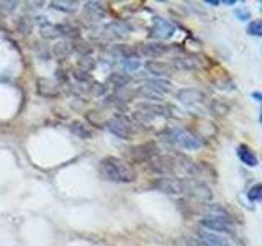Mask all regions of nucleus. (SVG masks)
I'll use <instances>...</instances> for the list:
<instances>
[{
  "mask_svg": "<svg viewBox=\"0 0 262 246\" xmlns=\"http://www.w3.org/2000/svg\"><path fill=\"white\" fill-rule=\"evenodd\" d=\"M41 33H43V36H45V38H48V40H51V38H58L59 36V33H58V28H56V25H45V27L41 28Z\"/></svg>",
  "mask_w": 262,
  "mask_h": 246,
  "instance_id": "27",
  "label": "nucleus"
},
{
  "mask_svg": "<svg viewBox=\"0 0 262 246\" xmlns=\"http://www.w3.org/2000/svg\"><path fill=\"white\" fill-rule=\"evenodd\" d=\"M145 67L149 74H154V76H167V74H171V66L166 63H159V61H148Z\"/></svg>",
  "mask_w": 262,
  "mask_h": 246,
  "instance_id": "15",
  "label": "nucleus"
},
{
  "mask_svg": "<svg viewBox=\"0 0 262 246\" xmlns=\"http://www.w3.org/2000/svg\"><path fill=\"white\" fill-rule=\"evenodd\" d=\"M174 32H176V27H174L171 22H167V20H164V18H159V17H156L153 20L151 36H154V38L167 40L174 35Z\"/></svg>",
  "mask_w": 262,
  "mask_h": 246,
  "instance_id": "5",
  "label": "nucleus"
},
{
  "mask_svg": "<svg viewBox=\"0 0 262 246\" xmlns=\"http://www.w3.org/2000/svg\"><path fill=\"white\" fill-rule=\"evenodd\" d=\"M259 120H260V123H262V112H260V115H259Z\"/></svg>",
  "mask_w": 262,
  "mask_h": 246,
  "instance_id": "36",
  "label": "nucleus"
},
{
  "mask_svg": "<svg viewBox=\"0 0 262 246\" xmlns=\"http://www.w3.org/2000/svg\"><path fill=\"white\" fill-rule=\"evenodd\" d=\"M198 239H200V243L203 246H233L226 238H223L221 235H216V233H211L208 230L198 231Z\"/></svg>",
  "mask_w": 262,
  "mask_h": 246,
  "instance_id": "6",
  "label": "nucleus"
},
{
  "mask_svg": "<svg viewBox=\"0 0 262 246\" xmlns=\"http://www.w3.org/2000/svg\"><path fill=\"white\" fill-rule=\"evenodd\" d=\"M164 140H167L174 146L182 148L187 151H195L202 148V140L197 138L195 135H192L190 132L184 130V128H171L164 133Z\"/></svg>",
  "mask_w": 262,
  "mask_h": 246,
  "instance_id": "2",
  "label": "nucleus"
},
{
  "mask_svg": "<svg viewBox=\"0 0 262 246\" xmlns=\"http://www.w3.org/2000/svg\"><path fill=\"white\" fill-rule=\"evenodd\" d=\"M58 28V33L59 36H69V38H79V30L72 25H67V23H62V25H56Z\"/></svg>",
  "mask_w": 262,
  "mask_h": 246,
  "instance_id": "19",
  "label": "nucleus"
},
{
  "mask_svg": "<svg viewBox=\"0 0 262 246\" xmlns=\"http://www.w3.org/2000/svg\"><path fill=\"white\" fill-rule=\"evenodd\" d=\"M246 32L252 36H262V20H254L247 25Z\"/></svg>",
  "mask_w": 262,
  "mask_h": 246,
  "instance_id": "26",
  "label": "nucleus"
},
{
  "mask_svg": "<svg viewBox=\"0 0 262 246\" xmlns=\"http://www.w3.org/2000/svg\"><path fill=\"white\" fill-rule=\"evenodd\" d=\"M84 12H85V17L90 18L93 22H100L107 17V10L102 4L98 2H87L84 5Z\"/></svg>",
  "mask_w": 262,
  "mask_h": 246,
  "instance_id": "7",
  "label": "nucleus"
},
{
  "mask_svg": "<svg viewBox=\"0 0 262 246\" xmlns=\"http://www.w3.org/2000/svg\"><path fill=\"white\" fill-rule=\"evenodd\" d=\"M90 87H92L93 95H102V94H105V90H107V87H105L103 84H93V85H90Z\"/></svg>",
  "mask_w": 262,
  "mask_h": 246,
  "instance_id": "31",
  "label": "nucleus"
},
{
  "mask_svg": "<svg viewBox=\"0 0 262 246\" xmlns=\"http://www.w3.org/2000/svg\"><path fill=\"white\" fill-rule=\"evenodd\" d=\"M17 2H0V10L5 12V14H12L17 9Z\"/></svg>",
  "mask_w": 262,
  "mask_h": 246,
  "instance_id": "30",
  "label": "nucleus"
},
{
  "mask_svg": "<svg viewBox=\"0 0 262 246\" xmlns=\"http://www.w3.org/2000/svg\"><path fill=\"white\" fill-rule=\"evenodd\" d=\"M107 81L110 84H113L115 87H126V85L131 82V77L126 72H111Z\"/></svg>",
  "mask_w": 262,
  "mask_h": 246,
  "instance_id": "18",
  "label": "nucleus"
},
{
  "mask_svg": "<svg viewBox=\"0 0 262 246\" xmlns=\"http://www.w3.org/2000/svg\"><path fill=\"white\" fill-rule=\"evenodd\" d=\"M38 94L43 97H56L59 94V89L53 81H48V79H40L38 81Z\"/></svg>",
  "mask_w": 262,
  "mask_h": 246,
  "instance_id": "14",
  "label": "nucleus"
},
{
  "mask_svg": "<svg viewBox=\"0 0 262 246\" xmlns=\"http://www.w3.org/2000/svg\"><path fill=\"white\" fill-rule=\"evenodd\" d=\"M111 54H115V56H120L123 59H128V58H133L135 48L124 46V45H116V46L111 48Z\"/></svg>",
  "mask_w": 262,
  "mask_h": 246,
  "instance_id": "21",
  "label": "nucleus"
},
{
  "mask_svg": "<svg viewBox=\"0 0 262 246\" xmlns=\"http://www.w3.org/2000/svg\"><path fill=\"white\" fill-rule=\"evenodd\" d=\"M77 66L80 67V71L90 72L93 67H95V61H93L90 56H80V59L77 61Z\"/></svg>",
  "mask_w": 262,
  "mask_h": 246,
  "instance_id": "25",
  "label": "nucleus"
},
{
  "mask_svg": "<svg viewBox=\"0 0 262 246\" xmlns=\"http://www.w3.org/2000/svg\"><path fill=\"white\" fill-rule=\"evenodd\" d=\"M123 66H124V69H126V72H135L136 69H140V59H136V58H128V59H124L123 61Z\"/></svg>",
  "mask_w": 262,
  "mask_h": 246,
  "instance_id": "28",
  "label": "nucleus"
},
{
  "mask_svg": "<svg viewBox=\"0 0 262 246\" xmlns=\"http://www.w3.org/2000/svg\"><path fill=\"white\" fill-rule=\"evenodd\" d=\"M252 98H255L257 102H262V94L260 92H252Z\"/></svg>",
  "mask_w": 262,
  "mask_h": 246,
  "instance_id": "34",
  "label": "nucleus"
},
{
  "mask_svg": "<svg viewBox=\"0 0 262 246\" xmlns=\"http://www.w3.org/2000/svg\"><path fill=\"white\" fill-rule=\"evenodd\" d=\"M205 4H207V5H221L220 0H207Z\"/></svg>",
  "mask_w": 262,
  "mask_h": 246,
  "instance_id": "35",
  "label": "nucleus"
},
{
  "mask_svg": "<svg viewBox=\"0 0 262 246\" xmlns=\"http://www.w3.org/2000/svg\"><path fill=\"white\" fill-rule=\"evenodd\" d=\"M17 28H18V32H22L23 35H28L31 32V23H30V20H27V18H20Z\"/></svg>",
  "mask_w": 262,
  "mask_h": 246,
  "instance_id": "29",
  "label": "nucleus"
},
{
  "mask_svg": "<svg viewBox=\"0 0 262 246\" xmlns=\"http://www.w3.org/2000/svg\"><path fill=\"white\" fill-rule=\"evenodd\" d=\"M72 49H74V51L80 53V54H82V56H87V54H90V53H92V46L89 45V43H85V41L79 40V38L72 43Z\"/></svg>",
  "mask_w": 262,
  "mask_h": 246,
  "instance_id": "24",
  "label": "nucleus"
},
{
  "mask_svg": "<svg viewBox=\"0 0 262 246\" xmlns=\"http://www.w3.org/2000/svg\"><path fill=\"white\" fill-rule=\"evenodd\" d=\"M169 51V46L161 45V43H148V45H141V53L148 58H159Z\"/></svg>",
  "mask_w": 262,
  "mask_h": 246,
  "instance_id": "9",
  "label": "nucleus"
},
{
  "mask_svg": "<svg viewBox=\"0 0 262 246\" xmlns=\"http://www.w3.org/2000/svg\"><path fill=\"white\" fill-rule=\"evenodd\" d=\"M172 64L176 69H180V71H192L195 69L197 64L193 59H187V58H176L172 61Z\"/></svg>",
  "mask_w": 262,
  "mask_h": 246,
  "instance_id": "20",
  "label": "nucleus"
},
{
  "mask_svg": "<svg viewBox=\"0 0 262 246\" xmlns=\"http://www.w3.org/2000/svg\"><path fill=\"white\" fill-rule=\"evenodd\" d=\"M138 110H141V112H146L149 115H161V116H166L169 115L167 113V108L164 105H159V103H138Z\"/></svg>",
  "mask_w": 262,
  "mask_h": 246,
  "instance_id": "17",
  "label": "nucleus"
},
{
  "mask_svg": "<svg viewBox=\"0 0 262 246\" xmlns=\"http://www.w3.org/2000/svg\"><path fill=\"white\" fill-rule=\"evenodd\" d=\"M71 132L76 135L77 138H80V140H89V138H92L93 137V132H92V128L87 125V123H84V121H72L71 123Z\"/></svg>",
  "mask_w": 262,
  "mask_h": 246,
  "instance_id": "13",
  "label": "nucleus"
},
{
  "mask_svg": "<svg viewBox=\"0 0 262 246\" xmlns=\"http://www.w3.org/2000/svg\"><path fill=\"white\" fill-rule=\"evenodd\" d=\"M76 2H51V9L54 10H61V12H66V14H72L76 12Z\"/></svg>",
  "mask_w": 262,
  "mask_h": 246,
  "instance_id": "22",
  "label": "nucleus"
},
{
  "mask_svg": "<svg viewBox=\"0 0 262 246\" xmlns=\"http://www.w3.org/2000/svg\"><path fill=\"white\" fill-rule=\"evenodd\" d=\"M105 127L115 135V137L121 138V140H131L135 135V127L131 125V121L124 116H113V118L107 120Z\"/></svg>",
  "mask_w": 262,
  "mask_h": 246,
  "instance_id": "4",
  "label": "nucleus"
},
{
  "mask_svg": "<svg viewBox=\"0 0 262 246\" xmlns=\"http://www.w3.org/2000/svg\"><path fill=\"white\" fill-rule=\"evenodd\" d=\"M100 174L103 179L110 182H133L136 179V172L129 164L116 156H107L100 161Z\"/></svg>",
  "mask_w": 262,
  "mask_h": 246,
  "instance_id": "1",
  "label": "nucleus"
},
{
  "mask_svg": "<svg viewBox=\"0 0 262 246\" xmlns=\"http://www.w3.org/2000/svg\"><path fill=\"white\" fill-rule=\"evenodd\" d=\"M74 77H76L77 81H84V82L90 81V74L85 72V71H80V69L77 72H74Z\"/></svg>",
  "mask_w": 262,
  "mask_h": 246,
  "instance_id": "32",
  "label": "nucleus"
},
{
  "mask_svg": "<svg viewBox=\"0 0 262 246\" xmlns=\"http://www.w3.org/2000/svg\"><path fill=\"white\" fill-rule=\"evenodd\" d=\"M249 15H251V14H249V12H244V10H238V17L241 18V20H247V18H249Z\"/></svg>",
  "mask_w": 262,
  "mask_h": 246,
  "instance_id": "33",
  "label": "nucleus"
},
{
  "mask_svg": "<svg viewBox=\"0 0 262 246\" xmlns=\"http://www.w3.org/2000/svg\"><path fill=\"white\" fill-rule=\"evenodd\" d=\"M177 98L182 103H198L205 100V94L197 89H182L177 92Z\"/></svg>",
  "mask_w": 262,
  "mask_h": 246,
  "instance_id": "8",
  "label": "nucleus"
},
{
  "mask_svg": "<svg viewBox=\"0 0 262 246\" xmlns=\"http://www.w3.org/2000/svg\"><path fill=\"white\" fill-rule=\"evenodd\" d=\"M202 226H205L207 230H213L216 233H233V221L228 215L223 213H210L205 218H202Z\"/></svg>",
  "mask_w": 262,
  "mask_h": 246,
  "instance_id": "3",
  "label": "nucleus"
},
{
  "mask_svg": "<svg viewBox=\"0 0 262 246\" xmlns=\"http://www.w3.org/2000/svg\"><path fill=\"white\" fill-rule=\"evenodd\" d=\"M105 32H107L110 38H124L131 32V28L123 22H113L105 27Z\"/></svg>",
  "mask_w": 262,
  "mask_h": 246,
  "instance_id": "10",
  "label": "nucleus"
},
{
  "mask_svg": "<svg viewBox=\"0 0 262 246\" xmlns=\"http://www.w3.org/2000/svg\"><path fill=\"white\" fill-rule=\"evenodd\" d=\"M71 53H72V43H69L67 40H61V41L54 43L53 56L56 59H66Z\"/></svg>",
  "mask_w": 262,
  "mask_h": 246,
  "instance_id": "12",
  "label": "nucleus"
},
{
  "mask_svg": "<svg viewBox=\"0 0 262 246\" xmlns=\"http://www.w3.org/2000/svg\"><path fill=\"white\" fill-rule=\"evenodd\" d=\"M236 153H238V158L246 166H249V168H255L257 166V156L254 155V151L247 145H239Z\"/></svg>",
  "mask_w": 262,
  "mask_h": 246,
  "instance_id": "11",
  "label": "nucleus"
},
{
  "mask_svg": "<svg viewBox=\"0 0 262 246\" xmlns=\"http://www.w3.org/2000/svg\"><path fill=\"white\" fill-rule=\"evenodd\" d=\"M247 199L251 202H262V182L254 184V186L247 190Z\"/></svg>",
  "mask_w": 262,
  "mask_h": 246,
  "instance_id": "23",
  "label": "nucleus"
},
{
  "mask_svg": "<svg viewBox=\"0 0 262 246\" xmlns=\"http://www.w3.org/2000/svg\"><path fill=\"white\" fill-rule=\"evenodd\" d=\"M145 87L151 89L156 94H164V92H169L171 90V82L164 81V79H151V81H146L145 82Z\"/></svg>",
  "mask_w": 262,
  "mask_h": 246,
  "instance_id": "16",
  "label": "nucleus"
}]
</instances>
